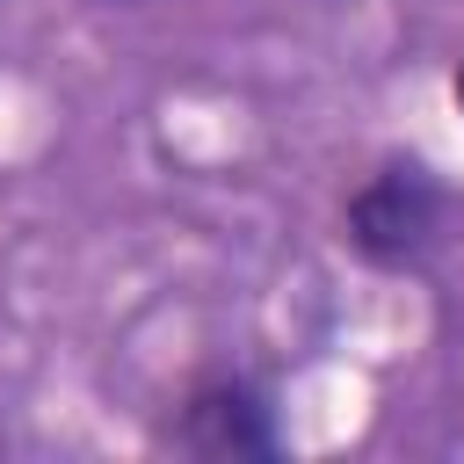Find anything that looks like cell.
Segmentation results:
<instances>
[{"instance_id": "cell-3", "label": "cell", "mask_w": 464, "mask_h": 464, "mask_svg": "<svg viewBox=\"0 0 464 464\" xmlns=\"http://www.w3.org/2000/svg\"><path fill=\"white\" fill-rule=\"evenodd\" d=\"M450 102H457V109H464V65H457V72H450Z\"/></svg>"}, {"instance_id": "cell-2", "label": "cell", "mask_w": 464, "mask_h": 464, "mask_svg": "<svg viewBox=\"0 0 464 464\" xmlns=\"http://www.w3.org/2000/svg\"><path fill=\"white\" fill-rule=\"evenodd\" d=\"M167 442L181 457H276L283 428H276V406H268V392L254 377L218 370V377L188 384V399L167 420Z\"/></svg>"}, {"instance_id": "cell-1", "label": "cell", "mask_w": 464, "mask_h": 464, "mask_svg": "<svg viewBox=\"0 0 464 464\" xmlns=\"http://www.w3.org/2000/svg\"><path fill=\"white\" fill-rule=\"evenodd\" d=\"M442 210H450V196H442V181L420 167V160H384L355 196H348V210H341V239L370 261V268H420L428 261V246L442 239Z\"/></svg>"}]
</instances>
